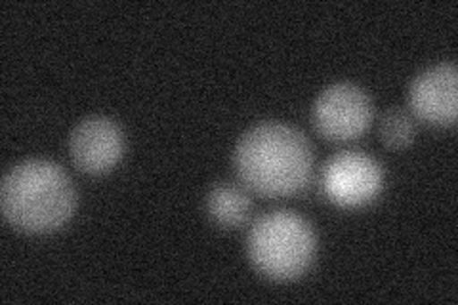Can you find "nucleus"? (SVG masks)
Segmentation results:
<instances>
[{
  "instance_id": "f257e3e1",
  "label": "nucleus",
  "mask_w": 458,
  "mask_h": 305,
  "mask_svg": "<svg viewBox=\"0 0 458 305\" xmlns=\"http://www.w3.org/2000/svg\"><path fill=\"white\" fill-rule=\"evenodd\" d=\"M235 172L250 191L264 197L294 195L310 183L313 151L294 126L260 123L249 128L235 145Z\"/></svg>"
},
{
  "instance_id": "f03ea898",
  "label": "nucleus",
  "mask_w": 458,
  "mask_h": 305,
  "mask_svg": "<svg viewBox=\"0 0 458 305\" xmlns=\"http://www.w3.org/2000/svg\"><path fill=\"white\" fill-rule=\"evenodd\" d=\"M77 193L65 170L45 158H29L10 168L0 185L4 220L23 233L45 235L65 225Z\"/></svg>"
},
{
  "instance_id": "7ed1b4c3",
  "label": "nucleus",
  "mask_w": 458,
  "mask_h": 305,
  "mask_svg": "<svg viewBox=\"0 0 458 305\" xmlns=\"http://www.w3.org/2000/svg\"><path fill=\"white\" fill-rule=\"evenodd\" d=\"M247 252L256 271L271 281H294L310 269L315 233L302 216L274 210L258 217L247 237Z\"/></svg>"
},
{
  "instance_id": "20e7f679",
  "label": "nucleus",
  "mask_w": 458,
  "mask_h": 305,
  "mask_svg": "<svg viewBox=\"0 0 458 305\" xmlns=\"http://www.w3.org/2000/svg\"><path fill=\"white\" fill-rule=\"evenodd\" d=\"M318 132L331 141L360 138L372 121V104L367 92L352 82H336L325 89L311 109Z\"/></svg>"
},
{
  "instance_id": "39448f33",
  "label": "nucleus",
  "mask_w": 458,
  "mask_h": 305,
  "mask_svg": "<svg viewBox=\"0 0 458 305\" xmlns=\"http://www.w3.org/2000/svg\"><path fill=\"white\" fill-rule=\"evenodd\" d=\"M382 166L363 151H342L327 161L321 187L328 200L344 208L365 207L382 191Z\"/></svg>"
},
{
  "instance_id": "423d86ee",
  "label": "nucleus",
  "mask_w": 458,
  "mask_h": 305,
  "mask_svg": "<svg viewBox=\"0 0 458 305\" xmlns=\"http://www.w3.org/2000/svg\"><path fill=\"white\" fill-rule=\"evenodd\" d=\"M124 151V136L119 124L94 114L81 121L69 138V155L73 165L98 176V174L109 172L121 161Z\"/></svg>"
},
{
  "instance_id": "0eeeda50",
  "label": "nucleus",
  "mask_w": 458,
  "mask_h": 305,
  "mask_svg": "<svg viewBox=\"0 0 458 305\" xmlns=\"http://www.w3.org/2000/svg\"><path fill=\"white\" fill-rule=\"evenodd\" d=\"M409 107L428 124L453 126L458 117L456 65L439 64L411 82Z\"/></svg>"
},
{
  "instance_id": "6e6552de",
  "label": "nucleus",
  "mask_w": 458,
  "mask_h": 305,
  "mask_svg": "<svg viewBox=\"0 0 458 305\" xmlns=\"http://www.w3.org/2000/svg\"><path fill=\"white\" fill-rule=\"evenodd\" d=\"M250 197L242 187L232 182H220L207 195V212L214 224L233 229L245 224L250 216Z\"/></svg>"
},
{
  "instance_id": "1a4fd4ad",
  "label": "nucleus",
  "mask_w": 458,
  "mask_h": 305,
  "mask_svg": "<svg viewBox=\"0 0 458 305\" xmlns=\"http://www.w3.org/2000/svg\"><path fill=\"white\" fill-rule=\"evenodd\" d=\"M380 138L392 149H403L414 140V121L403 109L394 107L380 121Z\"/></svg>"
}]
</instances>
